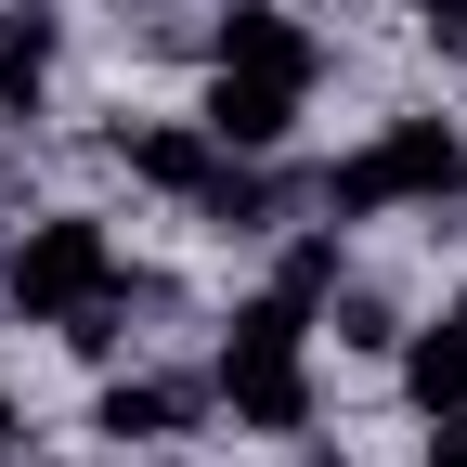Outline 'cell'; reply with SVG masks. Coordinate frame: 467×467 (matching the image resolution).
<instances>
[{"label": "cell", "mask_w": 467, "mask_h": 467, "mask_svg": "<svg viewBox=\"0 0 467 467\" xmlns=\"http://www.w3.org/2000/svg\"><path fill=\"white\" fill-rule=\"evenodd\" d=\"M454 182H467V143L441 130V117H389L364 156L325 169V221H377V208H402V195H454Z\"/></svg>", "instance_id": "cell-1"}, {"label": "cell", "mask_w": 467, "mask_h": 467, "mask_svg": "<svg viewBox=\"0 0 467 467\" xmlns=\"http://www.w3.org/2000/svg\"><path fill=\"white\" fill-rule=\"evenodd\" d=\"M104 285H117V247H104V221H78V208H52L26 247L0 260V299H14L26 325H66V312H91Z\"/></svg>", "instance_id": "cell-2"}, {"label": "cell", "mask_w": 467, "mask_h": 467, "mask_svg": "<svg viewBox=\"0 0 467 467\" xmlns=\"http://www.w3.org/2000/svg\"><path fill=\"white\" fill-rule=\"evenodd\" d=\"M208 52H221L234 78H285V91H312V66H325V52H312V26L285 14V0H234V14L208 26Z\"/></svg>", "instance_id": "cell-3"}, {"label": "cell", "mask_w": 467, "mask_h": 467, "mask_svg": "<svg viewBox=\"0 0 467 467\" xmlns=\"http://www.w3.org/2000/svg\"><path fill=\"white\" fill-rule=\"evenodd\" d=\"M221 402H234V429H312V377H299V350H221Z\"/></svg>", "instance_id": "cell-4"}, {"label": "cell", "mask_w": 467, "mask_h": 467, "mask_svg": "<svg viewBox=\"0 0 467 467\" xmlns=\"http://www.w3.org/2000/svg\"><path fill=\"white\" fill-rule=\"evenodd\" d=\"M117 156H130V182H156V195H208L221 130L208 117H143V130H117Z\"/></svg>", "instance_id": "cell-5"}, {"label": "cell", "mask_w": 467, "mask_h": 467, "mask_svg": "<svg viewBox=\"0 0 467 467\" xmlns=\"http://www.w3.org/2000/svg\"><path fill=\"white\" fill-rule=\"evenodd\" d=\"M208 130H221V156H273L285 130H299V91H285V78H234V66H221Z\"/></svg>", "instance_id": "cell-6"}, {"label": "cell", "mask_w": 467, "mask_h": 467, "mask_svg": "<svg viewBox=\"0 0 467 467\" xmlns=\"http://www.w3.org/2000/svg\"><path fill=\"white\" fill-rule=\"evenodd\" d=\"M91 429H104V441H130V454H143V441H182V429H195V389H182V377H117Z\"/></svg>", "instance_id": "cell-7"}, {"label": "cell", "mask_w": 467, "mask_h": 467, "mask_svg": "<svg viewBox=\"0 0 467 467\" xmlns=\"http://www.w3.org/2000/svg\"><path fill=\"white\" fill-rule=\"evenodd\" d=\"M195 208H208L221 234H273V208H285V195H273V169H260V156H221Z\"/></svg>", "instance_id": "cell-8"}, {"label": "cell", "mask_w": 467, "mask_h": 467, "mask_svg": "<svg viewBox=\"0 0 467 467\" xmlns=\"http://www.w3.org/2000/svg\"><path fill=\"white\" fill-rule=\"evenodd\" d=\"M39 66H52V14H0V117H39Z\"/></svg>", "instance_id": "cell-9"}, {"label": "cell", "mask_w": 467, "mask_h": 467, "mask_svg": "<svg viewBox=\"0 0 467 467\" xmlns=\"http://www.w3.org/2000/svg\"><path fill=\"white\" fill-rule=\"evenodd\" d=\"M402 377H416L429 416H454V402H467V312H454V325H429L416 350H402Z\"/></svg>", "instance_id": "cell-10"}, {"label": "cell", "mask_w": 467, "mask_h": 467, "mask_svg": "<svg viewBox=\"0 0 467 467\" xmlns=\"http://www.w3.org/2000/svg\"><path fill=\"white\" fill-rule=\"evenodd\" d=\"M221 350H299V299H285V285H273V299H247V312L221 325Z\"/></svg>", "instance_id": "cell-11"}, {"label": "cell", "mask_w": 467, "mask_h": 467, "mask_svg": "<svg viewBox=\"0 0 467 467\" xmlns=\"http://www.w3.org/2000/svg\"><path fill=\"white\" fill-rule=\"evenodd\" d=\"M389 337H402V312L377 285H337V350H389Z\"/></svg>", "instance_id": "cell-12"}, {"label": "cell", "mask_w": 467, "mask_h": 467, "mask_svg": "<svg viewBox=\"0 0 467 467\" xmlns=\"http://www.w3.org/2000/svg\"><path fill=\"white\" fill-rule=\"evenodd\" d=\"M285 299H337V234H299V247H285Z\"/></svg>", "instance_id": "cell-13"}, {"label": "cell", "mask_w": 467, "mask_h": 467, "mask_svg": "<svg viewBox=\"0 0 467 467\" xmlns=\"http://www.w3.org/2000/svg\"><path fill=\"white\" fill-rule=\"evenodd\" d=\"M416 14H429V52H454V66H467V0H416Z\"/></svg>", "instance_id": "cell-14"}, {"label": "cell", "mask_w": 467, "mask_h": 467, "mask_svg": "<svg viewBox=\"0 0 467 467\" xmlns=\"http://www.w3.org/2000/svg\"><path fill=\"white\" fill-rule=\"evenodd\" d=\"M299 467H350V454H299Z\"/></svg>", "instance_id": "cell-15"}, {"label": "cell", "mask_w": 467, "mask_h": 467, "mask_svg": "<svg viewBox=\"0 0 467 467\" xmlns=\"http://www.w3.org/2000/svg\"><path fill=\"white\" fill-rule=\"evenodd\" d=\"M0 441H14V402H0Z\"/></svg>", "instance_id": "cell-16"}, {"label": "cell", "mask_w": 467, "mask_h": 467, "mask_svg": "<svg viewBox=\"0 0 467 467\" xmlns=\"http://www.w3.org/2000/svg\"><path fill=\"white\" fill-rule=\"evenodd\" d=\"M454 312H467V299H454Z\"/></svg>", "instance_id": "cell-17"}]
</instances>
